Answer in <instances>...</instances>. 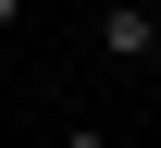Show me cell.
<instances>
[{"label":"cell","instance_id":"6da1fadb","mask_svg":"<svg viewBox=\"0 0 161 148\" xmlns=\"http://www.w3.org/2000/svg\"><path fill=\"white\" fill-rule=\"evenodd\" d=\"M99 49H112V62H161V13H149V0H112V13H99Z\"/></svg>","mask_w":161,"mask_h":148},{"label":"cell","instance_id":"7a4b0ae2","mask_svg":"<svg viewBox=\"0 0 161 148\" xmlns=\"http://www.w3.org/2000/svg\"><path fill=\"white\" fill-rule=\"evenodd\" d=\"M13 13H25V0H0V25H13Z\"/></svg>","mask_w":161,"mask_h":148}]
</instances>
